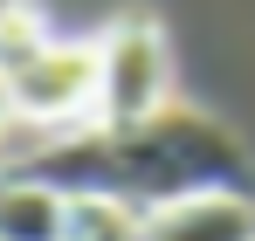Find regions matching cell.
I'll return each instance as SVG.
<instances>
[{
  "label": "cell",
  "mask_w": 255,
  "mask_h": 241,
  "mask_svg": "<svg viewBox=\"0 0 255 241\" xmlns=\"http://www.w3.org/2000/svg\"><path fill=\"white\" fill-rule=\"evenodd\" d=\"M14 172H35L42 186L69 200H104L125 214H159V207L200 200V193H249L255 165L228 124L200 118L186 104H166L145 124H83L55 131L48 145L21 152Z\"/></svg>",
  "instance_id": "obj_1"
},
{
  "label": "cell",
  "mask_w": 255,
  "mask_h": 241,
  "mask_svg": "<svg viewBox=\"0 0 255 241\" xmlns=\"http://www.w3.org/2000/svg\"><path fill=\"white\" fill-rule=\"evenodd\" d=\"M172 104V48L152 14H118L97 35V124H145Z\"/></svg>",
  "instance_id": "obj_2"
},
{
  "label": "cell",
  "mask_w": 255,
  "mask_h": 241,
  "mask_svg": "<svg viewBox=\"0 0 255 241\" xmlns=\"http://www.w3.org/2000/svg\"><path fill=\"white\" fill-rule=\"evenodd\" d=\"M14 118L69 131L76 118H97V41H48L14 76Z\"/></svg>",
  "instance_id": "obj_3"
},
{
  "label": "cell",
  "mask_w": 255,
  "mask_h": 241,
  "mask_svg": "<svg viewBox=\"0 0 255 241\" xmlns=\"http://www.w3.org/2000/svg\"><path fill=\"white\" fill-rule=\"evenodd\" d=\"M138 241H255V200L249 193H200V200L159 207L138 221Z\"/></svg>",
  "instance_id": "obj_4"
},
{
  "label": "cell",
  "mask_w": 255,
  "mask_h": 241,
  "mask_svg": "<svg viewBox=\"0 0 255 241\" xmlns=\"http://www.w3.org/2000/svg\"><path fill=\"white\" fill-rule=\"evenodd\" d=\"M76 235V200L42 186L35 172L0 165V241H69Z\"/></svg>",
  "instance_id": "obj_5"
},
{
  "label": "cell",
  "mask_w": 255,
  "mask_h": 241,
  "mask_svg": "<svg viewBox=\"0 0 255 241\" xmlns=\"http://www.w3.org/2000/svg\"><path fill=\"white\" fill-rule=\"evenodd\" d=\"M48 48V28L35 21V7H21V14H0V76L14 83L35 55Z\"/></svg>",
  "instance_id": "obj_6"
},
{
  "label": "cell",
  "mask_w": 255,
  "mask_h": 241,
  "mask_svg": "<svg viewBox=\"0 0 255 241\" xmlns=\"http://www.w3.org/2000/svg\"><path fill=\"white\" fill-rule=\"evenodd\" d=\"M69 241H138V214L104 200H76V235Z\"/></svg>",
  "instance_id": "obj_7"
},
{
  "label": "cell",
  "mask_w": 255,
  "mask_h": 241,
  "mask_svg": "<svg viewBox=\"0 0 255 241\" xmlns=\"http://www.w3.org/2000/svg\"><path fill=\"white\" fill-rule=\"evenodd\" d=\"M7 124H14V83L0 76V145H7Z\"/></svg>",
  "instance_id": "obj_8"
},
{
  "label": "cell",
  "mask_w": 255,
  "mask_h": 241,
  "mask_svg": "<svg viewBox=\"0 0 255 241\" xmlns=\"http://www.w3.org/2000/svg\"><path fill=\"white\" fill-rule=\"evenodd\" d=\"M21 7H28V0H0V14H21Z\"/></svg>",
  "instance_id": "obj_9"
}]
</instances>
